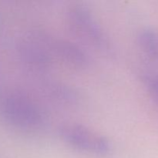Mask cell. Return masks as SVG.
Segmentation results:
<instances>
[{"mask_svg": "<svg viewBox=\"0 0 158 158\" xmlns=\"http://www.w3.org/2000/svg\"><path fill=\"white\" fill-rule=\"evenodd\" d=\"M2 110L5 117L21 129L36 131L45 123L40 106L24 94L15 93L6 95L2 101Z\"/></svg>", "mask_w": 158, "mask_h": 158, "instance_id": "cell-1", "label": "cell"}, {"mask_svg": "<svg viewBox=\"0 0 158 158\" xmlns=\"http://www.w3.org/2000/svg\"><path fill=\"white\" fill-rule=\"evenodd\" d=\"M59 131L62 140L77 151L98 157H105L111 152L110 141L103 134L84 125L66 123Z\"/></svg>", "mask_w": 158, "mask_h": 158, "instance_id": "cell-2", "label": "cell"}, {"mask_svg": "<svg viewBox=\"0 0 158 158\" xmlns=\"http://www.w3.org/2000/svg\"><path fill=\"white\" fill-rule=\"evenodd\" d=\"M68 19L74 32L84 41L105 53H112L109 37L87 7L75 5L68 11Z\"/></svg>", "mask_w": 158, "mask_h": 158, "instance_id": "cell-3", "label": "cell"}, {"mask_svg": "<svg viewBox=\"0 0 158 158\" xmlns=\"http://www.w3.org/2000/svg\"><path fill=\"white\" fill-rule=\"evenodd\" d=\"M49 49H52L55 54L63 62L76 68L87 66L89 59L86 52L76 43L64 40L49 41Z\"/></svg>", "mask_w": 158, "mask_h": 158, "instance_id": "cell-4", "label": "cell"}, {"mask_svg": "<svg viewBox=\"0 0 158 158\" xmlns=\"http://www.w3.org/2000/svg\"><path fill=\"white\" fill-rule=\"evenodd\" d=\"M23 54L25 60L35 69H44L50 63L49 54L37 42L28 41L23 43Z\"/></svg>", "mask_w": 158, "mask_h": 158, "instance_id": "cell-5", "label": "cell"}, {"mask_svg": "<svg viewBox=\"0 0 158 158\" xmlns=\"http://www.w3.org/2000/svg\"><path fill=\"white\" fill-rule=\"evenodd\" d=\"M137 39L143 52L158 62V32L152 29H142L139 32Z\"/></svg>", "mask_w": 158, "mask_h": 158, "instance_id": "cell-6", "label": "cell"}]
</instances>
